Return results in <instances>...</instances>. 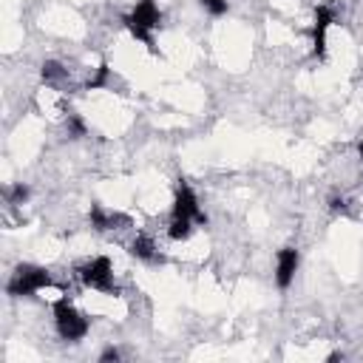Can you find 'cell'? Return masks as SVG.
<instances>
[{
    "label": "cell",
    "instance_id": "1",
    "mask_svg": "<svg viewBox=\"0 0 363 363\" xmlns=\"http://www.w3.org/2000/svg\"><path fill=\"white\" fill-rule=\"evenodd\" d=\"M125 29L131 31V37L142 40L148 45L150 55H159V48H157V40H153V29H159L162 26V12L159 6L153 3V0H136V6L131 15L122 17Z\"/></svg>",
    "mask_w": 363,
    "mask_h": 363
},
{
    "label": "cell",
    "instance_id": "2",
    "mask_svg": "<svg viewBox=\"0 0 363 363\" xmlns=\"http://www.w3.org/2000/svg\"><path fill=\"white\" fill-rule=\"evenodd\" d=\"M55 327H57V335L63 341H69V343L83 341L88 335V329H91L88 318L80 313V309H74V304L69 298H60L55 304Z\"/></svg>",
    "mask_w": 363,
    "mask_h": 363
},
{
    "label": "cell",
    "instance_id": "3",
    "mask_svg": "<svg viewBox=\"0 0 363 363\" xmlns=\"http://www.w3.org/2000/svg\"><path fill=\"white\" fill-rule=\"evenodd\" d=\"M45 287H51V273H48L45 267L20 264V267L12 273V278H9V284H6V292H9L12 298H29V295H34V292H40V290H45Z\"/></svg>",
    "mask_w": 363,
    "mask_h": 363
},
{
    "label": "cell",
    "instance_id": "4",
    "mask_svg": "<svg viewBox=\"0 0 363 363\" xmlns=\"http://www.w3.org/2000/svg\"><path fill=\"white\" fill-rule=\"evenodd\" d=\"M77 276L85 287L99 290L106 295H117V284H114V267L108 255H97L91 262H85L83 267H77Z\"/></svg>",
    "mask_w": 363,
    "mask_h": 363
},
{
    "label": "cell",
    "instance_id": "5",
    "mask_svg": "<svg viewBox=\"0 0 363 363\" xmlns=\"http://www.w3.org/2000/svg\"><path fill=\"white\" fill-rule=\"evenodd\" d=\"M173 216H176V219H193L196 225H207V213L199 207V199H196L193 187H190L185 179H179V185H176Z\"/></svg>",
    "mask_w": 363,
    "mask_h": 363
},
{
    "label": "cell",
    "instance_id": "6",
    "mask_svg": "<svg viewBox=\"0 0 363 363\" xmlns=\"http://www.w3.org/2000/svg\"><path fill=\"white\" fill-rule=\"evenodd\" d=\"M335 20V9L329 3L315 9V20H313V55L318 60H327V31Z\"/></svg>",
    "mask_w": 363,
    "mask_h": 363
},
{
    "label": "cell",
    "instance_id": "7",
    "mask_svg": "<svg viewBox=\"0 0 363 363\" xmlns=\"http://www.w3.org/2000/svg\"><path fill=\"white\" fill-rule=\"evenodd\" d=\"M298 264H301V255H298L295 247H284V250H278L276 284H278L281 290H287V287L292 284V278H295V273H298Z\"/></svg>",
    "mask_w": 363,
    "mask_h": 363
},
{
    "label": "cell",
    "instance_id": "8",
    "mask_svg": "<svg viewBox=\"0 0 363 363\" xmlns=\"http://www.w3.org/2000/svg\"><path fill=\"white\" fill-rule=\"evenodd\" d=\"M131 255L139 258V262H148V264H162L165 255L157 250V244H153L150 236H136L131 241Z\"/></svg>",
    "mask_w": 363,
    "mask_h": 363
},
{
    "label": "cell",
    "instance_id": "9",
    "mask_svg": "<svg viewBox=\"0 0 363 363\" xmlns=\"http://www.w3.org/2000/svg\"><path fill=\"white\" fill-rule=\"evenodd\" d=\"M88 219H91V227H94L97 233H106V230H111V227L120 222V216L106 213L99 204H91V213H88Z\"/></svg>",
    "mask_w": 363,
    "mask_h": 363
},
{
    "label": "cell",
    "instance_id": "10",
    "mask_svg": "<svg viewBox=\"0 0 363 363\" xmlns=\"http://www.w3.org/2000/svg\"><path fill=\"white\" fill-rule=\"evenodd\" d=\"M193 230H196V222L193 219H171V227H168V236L173 239V241H187L190 236H193Z\"/></svg>",
    "mask_w": 363,
    "mask_h": 363
},
{
    "label": "cell",
    "instance_id": "11",
    "mask_svg": "<svg viewBox=\"0 0 363 363\" xmlns=\"http://www.w3.org/2000/svg\"><path fill=\"white\" fill-rule=\"evenodd\" d=\"M40 77H43V83H63L69 77V69L57 60H45L40 69Z\"/></svg>",
    "mask_w": 363,
    "mask_h": 363
},
{
    "label": "cell",
    "instance_id": "12",
    "mask_svg": "<svg viewBox=\"0 0 363 363\" xmlns=\"http://www.w3.org/2000/svg\"><path fill=\"white\" fill-rule=\"evenodd\" d=\"M108 77H111V69H108V63H99V69H97V77L94 80H88V91H97V88H102L108 83Z\"/></svg>",
    "mask_w": 363,
    "mask_h": 363
},
{
    "label": "cell",
    "instance_id": "13",
    "mask_svg": "<svg viewBox=\"0 0 363 363\" xmlns=\"http://www.w3.org/2000/svg\"><path fill=\"white\" fill-rule=\"evenodd\" d=\"M29 199V187L23 182H17L12 190H9V204H23Z\"/></svg>",
    "mask_w": 363,
    "mask_h": 363
},
{
    "label": "cell",
    "instance_id": "14",
    "mask_svg": "<svg viewBox=\"0 0 363 363\" xmlns=\"http://www.w3.org/2000/svg\"><path fill=\"white\" fill-rule=\"evenodd\" d=\"M199 3L207 9V12H211V15H225L227 12V0H199Z\"/></svg>",
    "mask_w": 363,
    "mask_h": 363
},
{
    "label": "cell",
    "instance_id": "15",
    "mask_svg": "<svg viewBox=\"0 0 363 363\" xmlns=\"http://www.w3.org/2000/svg\"><path fill=\"white\" fill-rule=\"evenodd\" d=\"M69 134L74 136V139H80V136H85V122L74 114V117H69Z\"/></svg>",
    "mask_w": 363,
    "mask_h": 363
},
{
    "label": "cell",
    "instance_id": "16",
    "mask_svg": "<svg viewBox=\"0 0 363 363\" xmlns=\"http://www.w3.org/2000/svg\"><path fill=\"white\" fill-rule=\"evenodd\" d=\"M111 360H114V363L120 360V349H114V346H111V349H106V352L99 355V363H111Z\"/></svg>",
    "mask_w": 363,
    "mask_h": 363
},
{
    "label": "cell",
    "instance_id": "17",
    "mask_svg": "<svg viewBox=\"0 0 363 363\" xmlns=\"http://www.w3.org/2000/svg\"><path fill=\"white\" fill-rule=\"evenodd\" d=\"M329 211H332V213H343V211H346L343 199H332V201H329Z\"/></svg>",
    "mask_w": 363,
    "mask_h": 363
},
{
    "label": "cell",
    "instance_id": "18",
    "mask_svg": "<svg viewBox=\"0 0 363 363\" xmlns=\"http://www.w3.org/2000/svg\"><path fill=\"white\" fill-rule=\"evenodd\" d=\"M327 360H329V363H338V360H343V355H341V352H332Z\"/></svg>",
    "mask_w": 363,
    "mask_h": 363
},
{
    "label": "cell",
    "instance_id": "19",
    "mask_svg": "<svg viewBox=\"0 0 363 363\" xmlns=\"http://www.w3.org/2000/svg\"><path fill=\"white\" fill-rule=\"evenodd\" d=\"M357 153H360V159H363V139H360V145H357Z\"/></svg>",
    "mask_w": 363,
    "mask_h": 363
}]
</instances>
